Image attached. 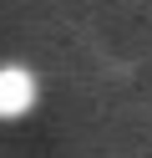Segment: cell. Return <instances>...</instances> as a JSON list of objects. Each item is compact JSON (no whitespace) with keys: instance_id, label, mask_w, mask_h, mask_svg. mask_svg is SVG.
<instances>
[{"instance_id":"6da1fadb","label":"cell","mask_w":152,"mask_h":158,"mask_svg":"<svg viewBox=\"0 0 152 158\" xmlns=\"http://www.w3.org/2000/svg\"><path fill=\"white\" fill-rule=\"evenodd\" d=\"M36 107V77L25 66H0V123H15Z\"/></svg>"}]
</instances>
